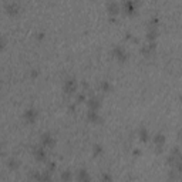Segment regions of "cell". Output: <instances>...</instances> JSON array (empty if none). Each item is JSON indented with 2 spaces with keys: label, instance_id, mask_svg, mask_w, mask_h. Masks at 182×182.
<instances>
[{
  "label": "cell",
  "instance_id": "obj_11",
  "mask_svg": "<svg viewBox=\"0 0 182 182\" xmlns=\"http://www.w3.org/2000/svg\"><path fill=\"white\" fill-rule=\"evenodd\" d=\"M110 9H111V11H112V13H117V9H118V7H117V4H110Z\"/></svg>",
  "mask_w": 182,
  "mask_h": 182
},
{
  "label": "cell",
  "instance_id": "obj_8",
  "mask_svg": "<svg viewBox=\"0 0 182 182\" xmlns=\"http://www.w3.org/2000/svg\"><path fill=\"white\" fill-rule=\"evenodd\" d=\"M98 107H100V102H98L97 98H93V100H90V108L93 110V111H95Z\"/></svg>",
  "mask_w": 182,
  "mask_h": 182
},
{
  "label": "cell",
  "instance_id": "obj_6",
  "mask_svg": "<svg viewBox=\"0 0 182 182\" xmlns=\"http://www.w3.org/2000/svg\"><path fill=\"white\" fill-rule=\"evenodd\" d=\"M34 154H36V157H37L39 159H44V157H46V151H44V148H36L34 149Z\"/></svg>",
  "mask_w": 182,
  "mask_h": 182
},
{
  "label": "cell",
  "instance_id": "obj_10",
  "mask_svg": "<svg viewBox=\"0 0 182 182\" xmlns=\"http://www.w3.org/2000/svg\"><path fill=\"white\" fill-rule=\"evenodd\" d=\"M155 142L158 144V142H164V135H157V138H155Z\"/></svg>",
  "mask_w": 182,
  "mask_h": 182
},
{
  "label": "cell",
  "instance_id": "obj_7",
  "mask_svg": "<svg viewBox=\"0 0 182 182\" xmlns=\"http://www.w3.org/2000/svg\"><path fill=\"white\" fill-rule=\"evenodd\" d=\"M78 178H80L81 182H90L88 181V175H87V172L84 171V169H81L80 174H78Z\"/></svg>",
  "mask_w": 182,
  "mask_h": 182
},
{
  "label": "cell",
  "instance_id": "obj_3",
  "mask_svg": "<svg viewBox=\"0 0 182 182\" xmlns=\"http://www.w3.org/2000/svg\"><path fill=\"white\" fill-rule=\"evenodd\" d=\"M53 144H54V141H53V138H51V135L44 134V135H43V147H44V148H47V147H51Z\"/></svg>",
  "mask_w": 182,
  "mask_h": 182
},
{
  "label": "cell",
  "instance_id": "obj_1",
  "mask_svg": "<svg viewBox=\"0 0 182 182\" xmlns=\"http://www.w3.org/2000/svg\"><path fill=\"white\" fill-rule=\"evenodd\" d=\"M36 117H37V111H36V110H29V111H26V114H24V120H26L27 122H34Z\"/></svg>",
  "mask_w": 182,
  "mask_h": 182
},
{
  "label": "cell",
  "instance_id": "obj_5",
  "mask_svg": "<svg viewBox=\"0 0 182 182\" xmlns=\"http://www.w3.org/2000/svg\"><path fill=\"white\" fill-rule=\"evenodd\" d=\"M6 9L9 10V13H16V11L19 10V4L17 3H7Z\"/></svg>",
  "mask_w": 182,
  "mask_h": 182
},
{
  "label": "cell",
  "instance_id": "obj_9",
  "mask_svg": "<svg viewBox=\"0 0 182 182\" xmlns=\"http://www.w3.org/2000/svg\"><path fill=\"white\" fill-rule=\"evenodd\" d=\"M61 178H63V181H68V179H70V178H71V175H70V172H68V171L63 172V175H61Z\"/></svg>",
  "mask_w": 182,
  "mask_h": 182
},
{
  "label": "cell",
  "instance_id": "obj_2",
  "mask_svg": "<svg viewBox=\"0 0 182 182\" xmlns=\"http://www.w3.org/2000/svg\"><path fill=\"white\" fill-rule=\"evenodd\" d=\"M75 88H77V83H75L73 78L66 81V91H67V93H73V91H75Z\"/></svg>",
  "mask_w": 182,
  "mask_h": 182
},
{
  "label": "cell",
  "instance_id": "obj_4",
  "mask_svg": "<svg viewBox=\"0 0 182 182\" xmlns=\"http://www.w3.org/2000/svg\"><path fill=\"white\" fill-rule=\"evenodd\" d=\"M112 54H114L117 58H120V60H124L125 58V51L122 50L121 47H115L114 51H112Z\"/></svg>",
  "mask_w": 182,
  "mask_h": 182
}]
</instances>
